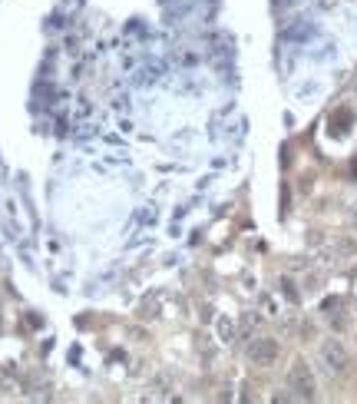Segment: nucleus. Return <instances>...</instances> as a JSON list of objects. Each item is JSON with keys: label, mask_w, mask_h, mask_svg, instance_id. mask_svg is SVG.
I'll return each instance as SVG.
<instances>
[{"label": "nucleus", "mask_w": 357, "mask_h": 404, "mask_svg": "<svg viewBox=\"0 0 357 404\" xmlns=\"http://www.w3.org/2000/svg\"><path fill=\"white\" fill-rule=\"evenodd\" d=\"M219 331H222V342H232V335H235V325H232L228 318H219Z\"/></svg>", "instance_id": "obj_4"}, {"label": "nucleus", "mask_w": 357, "mask_h": 404, "mask_svg": "<svg viewBox=\"0 0 357 404\" xmlns=\"http://www.w3.org/2000/svg\"><path fill=\"white\" fill-rule=\"evenodd\" d=\"M347 361H351V358H347V348L341 345L338 338H324V342H321V365L328 368L331 375H341V371L347 368Z\"/></svg>", "instance_id": "obj_2"}, {"label": "nucleus", "mask_w": 357, "mask_h": 404, "mask_svg": "<svg viewBox=\"0 0 357 404\" xmlns=\"http://www.w3.org/2000/svg\"><path fill=\"white\" fill-rule=\"evenodd\" d=\"M278 355H282V345L275 338H255L248 345V358H251V365H258V368H271L278 361Z\"/></svg>", "instance_id": "obj_3"}, {"label": "nucleus", "mask_w": 357, "mask_h": 404, "mask_svg": "<svg viewBox=\"0 0 357 404\" xmlns=\"http://www.w3.org/2000/svg\"><path fill=\"white\" fill-rule=\"evenodd\" d=\"M288 388L295 391V398H301V401H315V398H318L315 375H311V365H308L304 358H298V361L291 365V371H288Z\"/></svg>", "instance_id": "obj_1"}]
</instances>
